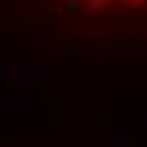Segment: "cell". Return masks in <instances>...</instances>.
Listing matches in <instances>:
<instances>
[{
    "label": "cell",
    "mask_w": 147,
    "mask_h": 147,
    "mask_svg": "<svg viewBox=\"0 0 147 147\" xmlns=\"http://www.w3.org/2000/svg\"><path fill=\"white\" fill-rule=\"evenodd\" d=\"M22 13L85 38H147V0H9Z\"/></svg>",
    "instance_id": "1"
}]
</instances>
